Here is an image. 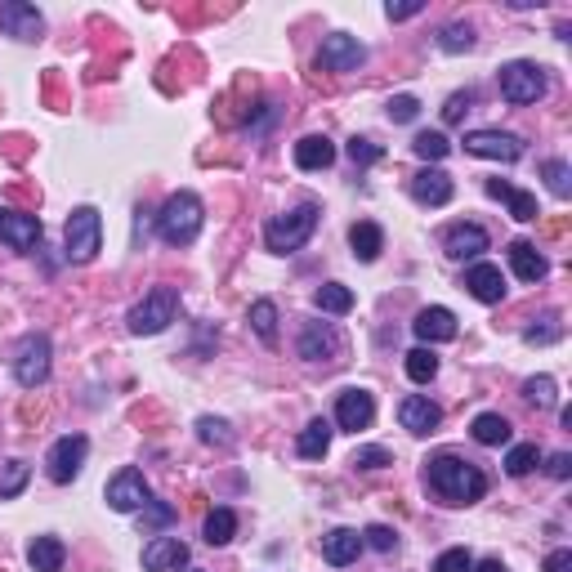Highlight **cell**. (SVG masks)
<instances>
[{
  "label": "cell",
  "instance_id": "cell-1",
  "mask_svg": "<svg viewBox=\"0 0 572 572\" xmlns=\"http://www.w3.org/2000/svg\"><path fill=\"white\" fill-rule=\"evenodd\" d=\"M425 488L443 505H474V501H483V492H488V474H483L474 461H465V456L438 452L425 461Z\"/></svg>",
  "mask_w": 572,
  "mask_h": 572
},
{
  "label": "cell",
  "instance_id": "cell-2",
  "mask_svg": "<svg viewBox=\"0 0 572 572\" xmlns=\"http://www.w3.org/2000/svg\"><path fill=\"white\" fill-rule=\"evenodd\" d=\"M202 224H206V206L197 193L166 197V206H161V215H157V233L166 246H193Z\"/></svg>",
  "mask_w": 572,
  "mask_h": 572
},
{
  "label": "cell",
  "instance_id": "cell-3",
  "mask_svg": "<svg viewBox=\"0 0 572 572\" xmlns=\"http://www.w3.org/2000/svg\"><path fill=\"white\" fill-rule=\"evenodd\" d=\"M313 228H318V202H300L295 211L273 215L269 224H264V246H269L273 255H295L313 237Z\"/></svg>",
  "mask_w": 572,
  "mask_h": 572
},
{
  "label": "cell",
  "instance_id": "cell-4",
  "mask_svg": "<svg viewBox=\"0 0 572 572\" xmlns=\"http://www.w3.org/2000/svg\"><path fill=\"white\" fill-rule=\"evenodd\" d=\"M175 313H179V291L175 286H152L135 309H130L126 327H130V336H161V331L175 322Z\"/></svg>",
  "mask_w": 572,
  "mask_h": 572
},
{
  "label": "cell",
  "instance_id": "cell-5",
  "mask_svg": "<svg viewBox=\"0 0 572 572\" xmlns=\"http://www.w3.org/2000/svg\"><path fill=\"white\" fill-rule=\"evenodd\" d=\"M63 242H68V260L72 264H90L103 251V219L94 206H76L63 228Z\"/></svg>",
  "mask_w": 572,
  "mask_h": 572
},
{
  "label": "cell",
  "instance_id": "cell-6",
  "mask_svg": "<svg viewBox=\"0 0 572 572\" xmlns=\"http://www.w3.org/2000/svg\"><path fill=\"white\" fill-rule=\"evenodd\" d=\"M497 81H501V99L514 103V108H523V103H537L541 94L550 90L546 68H537V63H528V59L505 63V68L497 72Z\"/></svg>",
  "mask_w": 572,
  "mask_h": 572
},
{
  "label": "cell",
  "instance_id": "cell-7",
  "mask_svg": "<svg viewBox=\"0 0 572 572\" xmlns=\"http://www.w3.org/2000/svg\"><path fill=\"white\" fill-rule=\"evenodd\" d=\"M50 358H54L50 336H41V331L23 336V345H18V354H14V376H18V385H23V389L45 385V380H50Z\"/></svg>",
  "mask_w": 572,
  "mask_h": 572
},
{
  "label": "cell",
  "instance_id": "cell-8",
  "mask_svg": "<svg viewBox=\"0 0 572 572\" xmlns=\"http://www.w3.org/2000/svg\"><path fill=\"white\" fill-rule=\"evenodd\" d=\"M85 456H90V438L85 434H63L59 443L50 447V456H45V470H50L54 483H72L76 474H81Z\"/></svg>",
  "mask_w": 572,
  "mask_h": 572
},
{
  "label": "cell",
  "instance_id": "cell-9",
  "mask_svg": "<svg viewBox=\"0 0 572 572\" xmlns=\"http://www.w3.org/2000/svg\"><path fill=\"white\" fill-rule=\"evenodd\" d=\"M465 152L470 157H483V161H519L523 157V139L510 135V130H470L465 135Z\"/></svg>",
  "mask_w": 572,
  "mask_h": 572
},
{
  "label": "cell",
  "instance_id": "cell-10",
  "mask_svg": "<svg viewBox=\"0 0 572 572\" xmlns=\"http://www.w3.org/2000/svg\"><path fill=\"white\" fill-rule=\"evenodd\" d=\"M108 505L117 514H135V510H143V505L152 501V492H148V479L135 470V465H126V470H117L112 474V483H108Z\"/></svg>",
  "mask_w": 572,
  "mask_h": 572
},
{
  "label": "cell",
  "instance_id": "cell-11",
  "mask_svg": "<svg viewBox=\"0 0 572 572\" xmlns=\"http://www.w3.org/2000/svg\"><path fill=\"white\" fill-rule=\"evenodd\" d=\"M362 63H367V45H362L358 36H345V32L327 36L322 50H318V68H327V72H358Z\"/></svg>",
  "mask_w": 572,
  "mask_h": 572
},
{
  "label": "cell",
  "instance_id": "cell-12",
  "mask_svg": "<svg viewBox=\"0 0 572 572\" xmlns=\"http://www.w3.org/2000/svg\"><path fill=\"white\" fill-rule=\"evenodd\" d=\"M0 32L14 36V41H41L45 18H41V9L27 5V0H5V5H0Z\"/></svg>",
  "mask_w": 572,
  "mask_h": 572
},
{
  "label": "cell",
  "instance_id": "cell-13",
  "mask_svg": "<svg viewBox=\"0 0 572 572\" xmlns=\"http://www.w3.org/2000/svg\"><path fill=\"white\" fill-rule=\"evenodd\" d=\"M41 219L36 215H23V211H0V242L14 246V251H36L41 246Z\"/></svg>",
  "mask_w": 572,
  "mask_h": 572
},
{
  "label": "cell",
  "instance_id": "cell-14",
  "mask_svg": "<svg viewBox=\"0 0 572 572\" xmlns=\"http://www.w3.org/2000/svg\"><path fill=\"white\" fill-rule=\"evenodd\" d=\"M376 421V398L367 394V389H345V394L336 398V425L349 429V434H358V429H367Z\"/></svg>",
  "mask_w": 572,
  "mask_h": 572
},
{
  "label": "cell",
  "instance_id": "cell-15",
  "mask_svg": "<svg viewBox=\"0 0 572 572\" xmlns=\"http://www.w3.org/2000/svg\"><path fill=\"white\" fill-rule=\"evenodd\" d=\"M398 421H403L407 434L425 438V434H434V429L443 425V412H438V403H429L425 394H407L403 407H398Z\"/></svg>",
  "mask_w": 572,
  "mask_h": 572
},
{
  "label": "cell",
  "instance_id": "cell-16",
  "mask_svg": "<svg viewBox=\"0 0 572 572\" xmlns=\"http://www.w3.org/2000/svg\"><path fill=\"white\" fill-rule=\"evenodd\" d=\"M412 331L425 340V345H447V340H456V313L443 309V304H429V309L416 313Z\"/></svg>",
  "mask_w": 572,
  "mask_h": 572
},
{
  "label": "cell",
  "instance_id": "cell-17",
  "mask_svg": "<svg viewBox=\"0 0 572 572\" xmlns=\"http://www.w3.org/2000/svg\"><path fill=\"white\" fill-rule=\"evenodd\" d=\"M340 354V336L331 322H309L300 331V358L304 362H331Z\"/></svg>",
  "mask_w": 572,
  "mask_h": 572
},
{
  "label": "cell",
  "instance_id": "cell-18",
  "mask_svg": "<svg viewBox=\"0 0 572 572\" xmlns=\"http://www.w3.org/2000/svg\"><path fill=\"white\" fill-rule=\"evenodd\" d=\"M488 233H483L479 224H452L443 237V251L452 255V260H479L483 251H488Z\"/></svg>",
  "mask_w": 572,
  "mask_h": 572
},
{
  "label": "cell",
  "instance_id": "cell-19",
  "mask_svg": "<svg viewBox=\"0 0 572 572\" xmlns=\"http://www.w3.org/2000/svg\"><path fill=\"white\" fill-rule=\"evenodd\" d=\"M452 175H443V170L438 166H425V170H416L412 175V197L421 206H447L452 202Z\"/></svg>",
  "mask_w": 572,
  "mask_h": 572
},
{
  "label": "cell",
  "instance_id": "cell-20",
  "mask_svg": "<svg viewBox=\"0 0 572 572\" xmlns=\"http://www.w3.org/2000/svg\"><path fill=\"white\" fill-rule=\"evenodd\" d=\"M358 555H362V532L358 528H331L327 537H322V559H327L331 568H349Z\"/></svg>",
  "mask_w": 572,
  "mask_h": 572
},
{
  "label": "cell",
  "instance_id": "cell-21",
  "mask_svg": "<svg viewBox=\"0 0 572 572\" xmlns=\"http://www.w3.org/2000/svg\"><path fill=\"white\" fill-rule=\"evenodd\" d=\"M188 564V546L179 537H152L143 546V572H166V568H184Z\"/></svg>",
  "mask_w": 572,
  "mask_h": 572
},
{
  "label": "cell",
  "instance_id": "cell-22",
  "mask_svg": "<svg viewBox=\"0 0 572 572\" xmlns=\"http://www.w3.org/2000/svg\"><path fill=\"white\" fill-rule=\"evenodd\" d=\"M465 291H470L479 304H501L505 300V273L497 264H474V269L465 273Z\"/></svg>",
  "mask_w": 572,
  "mask_h": 572
},
{
  "label": "cell",
  "instance_id": "cell-23",
  "mask_svg": "<svg viewBox=\"0 0 572 572\" xmlns=\"http://www.w3.org/2000/svg\"><path fill=\"white\" fill-rule=\"evenodd\" d=\"M510 269H514V278L519 282H541L550 273V260L532 242H523L519 237V242H510Z\"/></svg>",
  "mask_w": 572,
  "mask_h": 572
},
{
  "label": "cell",
  "instance_id": "cell-24",
  "mask_svg": "<svg viewBox=\"0 0 572 572\" xmlns=\"http://www.w3.org/2000/svg\"><path fill=\"white\" fill-rule=\"evenodd\" d=\"M488 197H497V202L510 206V215L519 219V224H532L541 211H537V197L532 193H523V188H514V184H505V179H488Z\"/></svg>",
  "mask_w": 572,
  "mask_h": 572
},
{
  "label": "cell",
  "instance_id": "cell-25",
  "mask_svg": "<svg viewBox=\"0 0 572 572\" xmlns=\"http://www.w3.org/2000/svg\"><path fill=\"white\" fill-rule=\"evenodd\" d=\"M331 161H336V143L327 135H304L295 143V166L300 170H327Z\"/></svg>",
  "mask_w": 572,
  "mask_h": 572
},
{
  "label": "cell",
  "instance_id": "cell-26",
  "mask_svg": "<svg viewBox=\"0 0 572 572\" xmlns=\"http://www.w3.org/2000/svg\"><path fill=\"white\" fill-rule=\"evenodd\" d=\"M331 434H336V429L318 416V421H309V425L300 429V438H295V452H300L304 461H322V456L331 452Z\"/></svg>",
  "mask_w": 572,
  "mask_h": 572
},
{
  "label": "cell",
  "instance_id": "cell-27",
  "mask_svg": "<svg viewBox=\"0 0 572 572\" xmlns=\"http://www.w3.org/2000/svg\"><path fill=\"white\" fill-rule=\"evenodd\" d=\"M349 246H354V255L362 264H371L385 251V233H380V224H371V219H358V224L349 228Z\"/></svg>",
  "mask_w": 572,
  "mask_h": 572
},
{
  "label": "cell",
  "instance_id": "cell-28",
  "mask_svg": "<svg viewBox=\"0 0 572 572\" xmlns=\"http://www.w3.org/2000/svg\"><path fill=\"white\" fill-rule=\"evenodd\" d=\"M63 559H68V550H63L59 537H36L32 546H27L32 572H63Z\"/></svg>",
  "mask_w": 572,
  "mask_h": 572
},
{
  "label": "cell",
  "instance_id": "cell-29",
  "mask_svg": "<svg viewBox=\"0 0 572 572\" xmlns=\"http://www.w3.org/2000/svg\"><path fill=\"white\" fill-rule=\"evenodd\" d=\"M470 434H474V443H483V447H505L510 443V421L497 412H479L470 425Z\"/></svg>",
  "mask_w": 572,
  "mask_h": 572
},
{
  "label": "cell",
  "instance_id": "cell-30",
  "mask_svg": "<svg viewBox=\"0 0 572 572\" xmlns=\"http://www.w3.org/2000/svg\"><path fill=\"white\" fill-rule=\"evenodd\" d=\"M313 304H318L322 313H331V318H345V313L354 309V291L340 282H322L318 291H313Z\"/></svg>",
  "mask_w": 572,
  "mask_h": 572
},
{
  "label": "cell",
  "instance_id": "cell-31",
  "mask_svg": "<svg viewBox=\"0 0 572 572\" xmlns=\"http://www.w3.org/2000/svg\"><path fill=\"white\" fill-rule=\"evenodd\" d=\"M202 537L211 541V546H228V541L237 537V514L228 510V505H219V510H211V514H206Z\"/></svg>",
  "mask_w": 572,
  "mask_h": 572
},
{
  "label": "cell",
  "instance_id": "cell-32",
  "mask_svg": "<svg viewBox=\"0 0 572 572\" xmlns=\"http://www.w3.org/2000/svg\"><path fill=\"white\" fill-rule=\"evenodd\" d=\"M412 152L425 161V166H438V161L452 152V139H447L443 130H421V135L412 139Z\"/></svg>",
  "mask_w": 572,
  "mask_h": 572
},
{
  "label": "cell",
  "instance_id": "cell-33",
  "mask_svg": "<svg viewBox=\"0 0 572 572\" xmlns=\"http://www.w3.org/2000/svg\"><path fill=\"white\" fill-rule=\"evenodd\" d=\"M251 331L264 345H278V304L273 300H255L251 304Z\"/></svg>",
  "mask_w": 572,
  "mask_h": 572
},
{
  "label": "cell",
  "instance_id": "cell-34",
  "mask_svg": "<svg viewBox=\"0 0 572 572\" xmlns=\"http://www.w3.org/2000/svg\"><path fill=\"white\" fill-rule=\"evenodd\" d=\"M27 479H32V465L27 461H5L0 465V501H14L18 492L27 488Z\"/></svg>",
  "mask_w": 572,
  "mask_h": 572
},
{
  "label": "cell",
  "instance_id": "cell-35",
  "mask_svg": "<svg viewBox=\"0 0 572 572\" xmlns=\"http://www.w3.org/2000/svg\"><path fill=\"white\" fill-rule=\"evenodd\" d=\"M541 465V452H537V443H519V447H510L505 452V474H514V479H523V474H532Z\"/></svg>",
  "mask_w": 572,
  "mask_h": 572
},
{
  "label": "cell",
  "instance_id": "cell-36",
  "mask_svg": "<svg viewBox=\"0 0 572 572\" xmlns=\"http://www.w3.org/2000/svg\"><path fill=\"white\" fill-rule=\"evenodd\" d=\"M438 50H443V54H465V50H474V27H470V23H447L443 32H438Z\"/></svg>",
  "mask_w": 572,
  "mask_h": 572
},
{
  "label": "cell",
  "instance_id": "cell-37",
  "mask_svg": "<svg viewBox=\"0 0 572 572\" xmlns=\"http://www.w3.org/2000/svg\"><path fill=\"white\" fill-rule=\"evenodd\" d=\"M541 175H546V188L550 193L559 197V202H568L572 197V170H568V161H546V166H541Z\"/></svg>",
  "mask_w": 572,
  "mask_h": 572
},
{
  "label": "cell",
  "instance_id": "cell-38",
  "mask_svg": "<svg viewBox=\"0 0 572 572\" xmlns=\"http://www.w3.org/2000/svg\"><path fill=\"white\" fill-rule=\"evenodd\" d=\"M407 376L416 380V385H429V380L438 376V358H434V349H412V354H407Z\"/></svg>",
  "mask_w": 572,
  "mask_h": 572
},
{
  "label": "cell",
  "instance_id": "cell-39",
  "mask_svg": "<svg viewBox=\"0 0 572 572\" xmlns=\"http://www.w3.org/2000/svg\"><path fill=\"white\" fill-rule=\"evenodd\" d=\"M197 438L211 447H233V429H228V421H219V416H202L197 421Z\"/></svg>",
  "mask_w": 572,
  "mask_h": 572
},
{
  "label": "cell",
  "instance_id": "cell-40",
  "mask_svg": "<svg viewBox=\"0 0 572 572\" xmlns=\"http://www.w3.org/2000/svg\"><path fill=\"white\" fill-rule=\"evenodd\" d=\"M523 398H528L532 407H555V376H532L528 385H523Z\"/></svg>",
  "mask_w": 572,
  "mask_h": 572
},
{
  "label": "cell",
  "instance_id": "cell-41",
  "mask_svg": "<svg viewBox=\"0 0 572 572\" xmlns=\"http://www.w3.org/2000/svg\"><path fill=\"white\" fill-rule=\"evenodd\" d=\"M385 112H389V121H398V126H407V121H416V117H421V99H416V94H394Z\"/></svg>",
  "mask_w": 572,
  "mask_h": 572
},
{
  "label": "cell",
  "instance_id": "cell-42",
  "mask_svg": "<svg viewBox=\"0 0 572 572\" xmlns=\"http://www.w3.org/2000/svg\"><path fill=\"white\" fill-rule=\"evenodd\" d=\"M362 546H371V550H380V555H389V550L398 546V532L385 528V523H371V528L362 532Z\"/></svg>",
  "mask_w": 572,
  "mask_h": 572
},
{
  "label": "cell",
  "instance_id": "cell-43",
  "mask_svg": "<svg viewBox=\"0 0 572 572\" xmlns=\"http://www.w3.org/2000/svg\"><path fill=\"white\" fill-rule=\"evenodd\" d=\"M474 568V555L465 546H456V550H443V555L434 559V572H470Z\"/></svg>",
  "mask_w": 572,
  "mask_h": 572
},
{
  "label": "cell",
  "instance_id": "cell-44",
  "mask_svg": "<svg viewBox=\"0 0 572 572\" xmlns=\"http://www.w3.org/2000/svg\"><path fill=\"white\" fill-rule=\"evenodd\" d=\"M385 157V152H380V143H371V139H349V161H354V166H376V161Z\"/></svg>",
  "mask_w": 572,
  "mask_h": 572
},
{
  "label": "cell",
  "instance_id": "cell-45",
  "mask_svg": "<svg viewBox=\"0 0 572 572\" xmlns=\"http://www.w3.org/2000/svg\"><path fill=\"white\" fill-rule=\"evenodd\" d=\"M170 519H175V505H170V501H148V505H143V528H148V532L166 528Z\"/></svg>",
  "mask_w": 572,
  "mask_h": 572
},
{
  "label": "cell",
  "instance_id": "cell-46",
  "mask_svg": "<svg viewBox=\"0 0 572 572\" xmlns=\"http://www.w3.org/2000/svg\"><path fill=\"white\" fill-rule=\"evenodd\" d=\"M354 465H358V470H385V465H394V456H389L385 447H358Z\"/></svg>",
  "mask_w": 572,
  "mask_h": 572
},
{
  "label": "cell",
  "instance_id": "cell-47",
  "mask_svg": "<svg viewBox=\"0 0 572 572\" xmlns=\"http://www.w3.org/2000/svg\"><path fill=\"white\" fill-rule=\"evenodd\" d=\"M470 103H474L470 90H465V94H452V99H447V108H443V121H461L465 112H470Z\"/></svg>",
  "mask_w": 572,
  "mask_h": 572
},
{
  "label": "cell",
  "instance_id": "cell-48",
  "mask_svg": "<svg viewBox=\"0 0 572 572\" xmlns=\"http://www.w3.org/2000/svg\"><path fill=\"white\" fill-rule=\"evenodd\" d=\"M421 9H425V0H403V5H389L385 14L394 18V23H407V18H416V14H421Z\"/></svg>",
  "mask_w": 572,
  "mask_h": 572
},
{
  "label": "cell",
  "instance_id": "cell-49",
  "mask_svg": "<svg viewBox=\"0 0 572 572\" xmlns=\"http://www.w3.org/2000/svg\"><path fill=\"white\" fill-rule=\"evenodd\" d=\"M523 340H528V345H550V340H559L555 318H550V327H528V331H523Z\"/></svg>",
  "mask_w": 572,
  "mask_h": 572
},
{
  "label": "cell",
  "instance_id": "cell-50",
  "mask_svg": "<svg viewBox=\"0 0 572 572\" xmlns=\"http://www.w3.org/2000/svg\"><path fill=\"white\" fill-rule=\"evenodd\" d=\"M546 470H550V479H568V474H572V456L568 452H555Z\"/></svg>",
  "mask_w": 572,
  "mask_h": 572
},
{
  "label": "cell",
  "instance_id": "cell-51",
  "mask_svg": "<svg viewBox=\"0 0 572 572\" xmlns=\"http://www.w3.org/2000/svg\"><path fill=\"white\" fill-rule=\"evenodd\" d=\"M546 572H572V550H555L546 559Z\"/></svg>",
  "mask_w": 572,
  "mask_h": 572
},
{
  "label": "cell",
  "instance_id": "cell-52",
  "mask_svg": "<svg viewBox=\"0 0 572 572\" xmlns=\"http://www.w3.org/2000/svg\"><path fill=\"white\" fill-rule=\"evenodd\" d=\"M470 572H505V564L501 559H483V564H474Z\"/></svg>",
  "mask_w": 572,
  "mask_h": 572
}]
</instances>
